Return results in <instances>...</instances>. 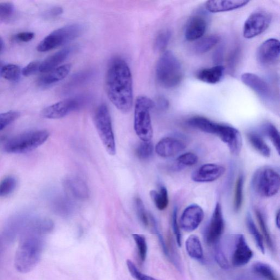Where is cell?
<instances>
[{"label": "cell", "mask_w": 280, "mask_h": 280, "mask_svg": "<svg viewBox=\"0 0 280 280\" xmlns=\"http://www.w3.org/2000/svg\"><path fill=\"white\" fill-rule=\"evenodd\" d=\"M109 99L120 111L130 112L133 106L132 74L125 60L113 58L110 62L105 80Z\"/></svg>", "instance_id": "6da1fadb"}, {"label": "cell", "mask_w": 280, "mask_h": 280, "mask_svg": "<svg viewBox=\"0 0 280 280\" xmlns=\"http://www.w3.org/2000/svg\"><path fill=\"white\" fill-rule=\"evenodd\" d=\"M44 246L42 234L28 230L21 237L15 257V267L21 273H27L36 267L41 258Z\"/></svg>", "instance_id": "7a4b0ae2"}, {"label": "cell", "mask_w": 280, "mask_h": 280, "mask_svg": "<svg viewBox=\"0 0 280 280\" xmlns=\"http://www.w3.org/2000/svg\"><path fill=\"white\" fill-rule=\"evenodd\" d=\"M187 124L202 132L215 135L228 147L232 154H240L243 139L240 132L232 126L218 123L202 116H194L188 119Z\"/></svg>", "instance_id": "3957f363"}, {"label": "cell", "mask_w": 280, "mask_h": 280, "mask_svg": "<svg viewBox=\"0 0 280 280\" xmlns=\"http://www.w3.org/2000/svg\"><path fill=\"white\" fill-rule=\"evenodd\" d=\"M156 74L159 83L166 88L175 87L183 80V67L172 52L165 51L159 59Z\"/></svg>", "instance_id": "277c9868"}, {"label": "cell", "mask_w": 280, "mask_h": 280, "mask_svg": "<svg viewBox=\"0 0 280 280\" xmlns=\"http://www.w3.org/2000/svg\"><path fill=\"white\" fill-rule=\"evenodd\" d=\"M155 108L154 101L146 96H139L135 101L134 130L142 141H150L154 135L150 112Z\"/></svg>", "instance_id": "5b68a950"}, {"label": "cell", "mask_w": 280, "mask_h": 280, "mask_svg": "<svg viewBox=\"0 0 280 280\" xmlns=\"http://www.w3.org/2000/svg\"><path fill=\"white\" fill-rule=\"evenodd\" d=\"M49 133L45 130L30 131L7 140L4 146L6 152L12 154H26L40 147L47 140Z\"/></svg>", "instance_id": "8992f818"}, {"label": "cell", "mask_w": 280, "mask_h": 280, "mask_svg": "<svg viewBox=\"0 0 280 280\" xmlns=\"http://www.w3.org/2000/svg\"><path fill=\"white\" fill-rule=\"evenodd\" d=\"M84 31V27L77 23L59 28L45 37L38 44L37 50L40 52H45L62 46L78 39Z\"/></svg>", "instance_id": "52a82bcc"}, {"label": "cell", "mask_w": 280, "mask_h": 280, "mask_svg": "<svg viewBox=\"0 0 280 280\" xmlns=\"http://www.w3.org/2000/svg\"><path fill=\"white\" fill-rule=\"evenodd\" d=\"M92 100V96L87 94L67 98L45 108L42 112V115L50 119L62 118L73 112L85 108Z\"/></svg>", "instance_id": "ba28073f"}, {"label": "cell", "mask_w": 280, "mask_h": 280, "mask_svg": "<svg viewBox=\"0 0 280 280\" xmlns=\"http://www.w3.org/2000/svg\"><path fill=\"white\" fill-rule=\"evenodd\" d=\"M94 123L106 150L110 155H115L116 149L115 136L110 112L107 105L103 104L96 109Z\"/></svg>", "instance_id": "9c48e42d"}, {"label": "cell", "mask_w": 280, "mask_h": 280, "mask_svg": "<svg viewBox=\"0 0 280 280\" xmlns=\"http://www.w3.org/2000/svg\"><path fill=\"white\" fill-rule=\"evenodd\" d=\"M252 185L255 192L260 196L265 198L272 197L279 190V174L271 168L260 169L254 174Z\"/></svg>", "instance_id": "30bf717a"}, {"label": "cell", "mask_w": 280, "mask_h": 280, "mask_svg": "<svg viewBox=\"0 0 280 280\" xmlns=\"http://www.w3.org/2000/svg\"><path fill=\"white\" fill-rule=\"evenodd\" d=\"M272 17L267 11L259 10L252 13L246 19L243 28V35L251 39L259 36L268 28Z\"/></svg>", "instance_id": "8fae6325"}, {"label": "cell", "mask_w": 280, "mask_h": 280, "mask_svg": "<svg viewBox=\"0 0 280 280\" xmlns=\"http://www.w3.org/2000/svg\"><path fill=\"white\" fill-rule=\"evenodd\" d=\"M224 230V221L220 203L216 204L213 215L206 232V240L209 245L218 243Z\"/></svg>", "instance_id": "7c38bea8"}, {"label": "cell", "mask_w": 280, "mask_h": 280, "mask_svg": "<svg viewBox=\"0 0 280 280\" xmlns=\"http://www.w3.org/2000/svg\"><path fill=\"white\" fill-rule=\"evenodd\" d=\"M204 211L197 204L188 206L182 213L179 219L180 228L186 232H192L197 229L204 218Z\"/></svg>", "instance_id": "4fadbf2b"}, {"label": "cell", "mask_w": 280, "mask_h": 280, "mask_svg": "<svg viewBox=\"0 0 280 280\" xmlns=\"http://www.w3.org/2000/svg\"><path fill=\"white\" fill-rule=\"evenodd\" d=\"M253 251L247 244L243 234H238L234 238L233 250L231 256V262L234 266H245L252 258Z\"/></svg>", "instance_id": "5bb4252c"}, {"label": "cell", "mask_w": 280, "mask_h": 280, "mask_svg": "<svg viewBox=\"0 0 280 280\" xmlns=\"http://www.w3.org/2000/svg\"><path fill=\"white\" fill-rule=\"evenodd\" d=\"M225 172L223 166L214 163H207L200 166L192 175V180L195 183H213L221 178Z\"/></svg>", "instance_id": "9a60e30c"}, {"label": "cell", "mask_w": 280, "mask_h": 280, "mask_svg": "<svg viewBox=\"0 0 280 280\" xmlns=\"http://www.w3.org/2000/svg\"><path fill=\"white\" fill-rule=\"evenodd\" d=\"M279 54V41L272 38L260 45L257 52V58L261 64L269 65L277 61Z\"/></svg>", "instance_id": "2e32d148"}, {"label": "cell", "mask_w": 280, "mask_h": 280, "mask_svg": "<svg viewBox=\"0 0 280 280\" xmlns=\"http://www.w3.org/2000/svg\"><path fill=\"white\" fill-rule=\"evenodd\" d=\"M186 148V143L178 138L166 137L157 143L156 152L161 157L168 158L179 155Z\"/></svg>", "instance_id": "e0dca14e"}, {"label": "cell", "mask_w": 280, "mask_h": 280, "mask_svg": "<svg viewBox=\"0 0 280 280\" xmlns=\"http://www.w3.org/2000/svg\"><path fill=\"white\" fill-rule=\"evenodd\" d=\"M208 28V21L202 14H196L188 20L185 36L188 41L200 40L205 34Z\"/></svg>", "instance_id": "ac0fdd59"}, {"label": "cell", "mask_w": 280, "mask_h": 280, "mask_svg": "<svg viewBox=\"0 0 280 280\" xmlns=\"http://www.w3.org/2000/svg\"><path fill=\"white\" fill-rule=\"evenodd\" d=\"M241 80L244 85L253 90L263 99H271L272 94L270 87L259 75L247 72L242 74Z\"/></svg>", "instance_id": "d6986e66"}, {"label": "cell", "mask_w": 280, "mask_h": 280, "mask_svg": "<svg viewBox=\"0 0 280 280\" xmlns=\"http://www.w3.org/2000/svg\"><path fill=\"white\" fill-rule=\"evenodd\" d=\"M95 74V72L93 69L82 70L74 73L62 87V94H69L74 90L92 80Z\"/></svg>", "instance_id": "ffe728a7"}, {"label": "cell", "mask_w": 280, "mask_h": 280, "mask_svg": "<svg viewBox=\"0 0 280 280\" xmlns=\"http://www.w3.org/2000/svg\"><path fill=\"white\" fill-rule=\"evenodd\" d=\"M75 48L73 46L66 47L48 57L41 63L39 71L46 73L56 69L71 55Z\"/></svg>", "instance_id": "44dd1931"}, {"label": "cell", "mask_w": 280, "mask_h": 280, "mask_svg": "<svg viewBox=\"0 0 280 280\" xmlns=\"http://www.w3.org/2000/svg\"><path fill=\"white\" fill-rule=\"evenodd\" d=\"M71 70L70 64L59 66L56 69L45 73L41 77L38 83L41 87H47L62 81L69 74Z\"/></svg>", "instance_id": "7402d4cb"}, {"label": "cell", "mask_w": 280, "mask_h": 280, "mask_svg": "<svg viewBox=\"0 0 280 280\" xmlns=\"http://www.w3.org/2000/svg\"><path fill=\"white\" fill-rule=\"evenodd\" d=\"M246 0H226V1H208L206 9L211 13H220L236 10L246 6Z\"/></svg>", "instance_id": "603a6c76"}, {"label": "cell", "mask_w": 280, "mask_h": 280, "mask_svg": "<svg viewBox=\"0 0 280 280\" xmlns=\"http://www.w3.org/2000/svg\"><path fill=\"white\" fill-rule=\"evenodd\" d=\"M65 187L73 198L79 200H86L89 198V188L82 179L77 177L67 179L65 181Z\"/></svg>", "instance_id": "cb8c5ba5"}, {"label": "cell", "mask_w": 280, "mask_h": 280, "mask_svg": "<svg viewBox=\"0 0 280 280\" xmlns=\"http://www.w3.org/2000/svg\"><path fill=\"white\" fill-rule=\"evenodd\" d=\"M224 70V67L221 65L206 68L198 72L197 78L199 80L208 84H217L222 80Z\"/></svg>", "instance_id": "d4e9b609"}, {"label": "cell", "mask_w": 280, "mask_h": 280, "mask_svg": "<svg viewBox=\"0 0 280 280\" xmlns=\"http://www.w3.org/2000/svg\"><path fill=\"white\" fill-rule=\"evenodd\" d=\"M185 247L187 254L192 259L199 261L203 260V248L197 236L192 234L189 237L186 241Z\"/></svg>", "instance_id": "484cf974"}, {"label": "cell", "mask_w": 280, "mask_h": 280, "mask_svg": "<svg viewBox=\"0 0 280 280\" xmlns=\"http://www.w3.org/2000/svg\"><path fill=\"white\" fill-rule=\"evenodd\" d=\"M247 139L251 146L262 156L268 158L271 156L270 147L259 134L249 132L247 134Z\"/></svg>", "instance_id": "4316f807"}, {"label": "cell", "mask_w": 280, "mask_h": 280, "mask_svg": "<svg viewBox=\"0 0 280 280\" xmlns=\"http://www.w3.org/2000/svg\"><path fill=\"white\" fill-rule=\"evenodd\" d=\"M246 224L249 233L251 234V235L254 239L257 247L259 248L263 254H264L265 247L262 234L257 228L250 214H247L246 216Z\"/></svg>", "instance_id": "83f0119b"}, {"label": "cell", "mask_w": 280, "mask_h": 280, "mask_svg": "<svg viewBox=\"0 0 280 280\" xmlns=\"http://www.w3.org/2000/svg\"><path fill=\"white\" fill-rule=\"evenodd\" d=\"M150 196L159 210L163 211L168 208L169 202V195L167 189L165 187L162 186L158 192L151 191Z\"/></svg>", "instance_id": "f1b7e54d"}, {"label": "cell", "mask_w": 280, "mask_h": 280, "mask_svg": "<svg viewBox=\"0 0 280 280\" xmlns=\"http://www.w3.org/2000/svg\"><path fill=\"white\" fill-rule=\"evenodd\" d=\"M244 177L240 175L234 188L233 207L236 213H238L243 206L244 201Z\"/></svg>", "instance_id": "f546056e"}, {"label": "cell", "mask_w": 280, "mask_h": 280, "mask_svg": "<svg viewBox=\"0 0 280 280\" xmlns=\"http://www.w3.org/2000/svg\"><path fill=\"white\" fill-rule=\"evenodd\" d=\"M219 37L217 35H209L202 37L196 44L195 49L198 54H203L210 51L216 46L219 41Z\"/></svg>", "instance_id": "4dcf8cb0"}, {"label": "cell", "mask_w": 280, "mask_h": 280, "mask_svg": "<svg viewBox=\"0 0 280 280\" xmlns=\"http://www.w3.org/2000/svg\"><path fill=\"white\" fill-rule=\"evenodd\" d=\"M255 214L257 221H258L261 232L263 236V239L266 241L270 250H274V245L272 240L268 226L267 224L266 219L259 209L255 210Z\"/></svg>", "instance_id": "1f68e13d"}, {"label": "cell", "mask_w": 280, "mask_h": 280, "mask_svg": "<svg viewBox=\"0 0 280 280\" xmlns=\"http://www.w3.org/2000/svg\"><path fill=\"white\" fill-rule=\"evenodd\" d=\"M253 270L256 274L268 280H278L275 272L268 264L257 262L253 264Z\"/></svg>", "instance_id": "d6a6232c"}, {"label": "cell", "mask_w": 280, "mask_h": 280, "mask_svg": "<svg viewBox=\"0 0 280 280\" xmlns=\"http://www.w3.org/2000/svg\"><path fill=\"white\" fill-rule=\"evenodd\" d=\"M133 237L137 249L139 261L141 263H143L146 260L148 252L146 239L144 236L140 234H133Z\"/></svg>", "instance_id": "836d02e7"}, {"label": "cell", "mask_w": 280, "mask_h": 280, "mask_svg": "<svg viewBox=\"0 0 280 280\" xmlns=\"http://www.w3.org/2000/svg\"><path fill=\"white\" fill-rule=\"evenodd\" d=\"M21 74V68L17 65H4L0 75L4 79L10 81H17Z\"/></svg>", "instance_id": "e575fe53"}, {"label": "cell", "mask_w": 280, "mask_h": 280, "mask_svg": "<svg viewBox=\"0 0 280 280\" xmlns=\"http://www.w3.org/2000/svg\"><path fill=\"white\" fill-rule=\"evenodd\" d=\"M263 130L279 155L280 136L277 128L271 123H267L264 125Z\"/></svg>", "instance_id": "d590c367"}, {"label": "cell", "mask_w": 280, "mask_h": 280, "mask_svg": "<svg viewBox=\"0 0 280 280\" xmlns=\"http://www.w3.org/2000/svg\"><path fill=\"white\" fill-rule=\"evenodd\" d=\"M17 180L13 176H7L0 182V198L11 194L16 188Z\"/></svg>", "instance_id": "8d00e7d4"}, {"label": "cell", "mask_w": 280, "mask_h": 280, "mask_svg": "<svg viewBox=\"0 0 280 280\" xmlns=\"http://www.w3.org/2000/svg\"><path fill=\"white\" fill-rule=\"evenodd\" d=\"M171 37V33L168 29L161 31L156 37L154 43V48L156 50L163 52L165 50Z\"/></svg>", "instance_id": "74e56055"}, {"label": "cell", "mask_w": 280, "mask_h": 280, "mask_svg": "<svg viewBox=\"0 0 280 280\" xmlns=\"http://www.w3.org/2000/svg\"><path fill=\"white\" fill-rule=\"evenodd\" d=\"M154 145L152 142L142 141L136 149V155L141 160H147L154 152Z\"/></svg>", "instance_id": "f35d334b"}, {"label": "cell", "mask_w": 280, "mask_h": 280, "mask_svg": "<svg viewBox=\"0 0 280 280\" xmlns=\"http://www.w3.org/2000/svg\"><path fill=\"white\" fill-rule=\"evenodd\" d=\"M215 245V257L217 263L222 269H228L230 267V263L221 244L218 242Z\"/></svg>", "instance_id": "ab89813d"}, {"label": "cell", "mask_w": 280, "mask_h": 280, "mask_svg": "<svg viewBox=\"0 0 280 280\" xmlns=\"http://www.w3.org/2000/svg\"><path fill=\"white\" fill-rule=\"evenodd\" d=\"M20 116L19 112L14 111L0 113V131L15 122Z\"/></svg>", "instance_id": "60d3db41"}, {"label": "cell", "mask_w": 280, "mask_h": 280, "mask_svg": "<svg viewBox=\"0 0 280 280\" xmlns=\"http://www.w3.org/2000/svg\"><path fill=\"white\" fill-rule=\"evenodd\" d=\"M198 157L193 152H186L179 156L176 159L178 165L183 167H190L198 162Z\"/></svg>", "instance_id": "b9f144b4"}, {"label": "cell", "mask_w": 280, "mask_h": 280, "mask_svg": "<svg viewBox=\"0 0 280 280\" xmlns=\"http://www.w3.org/2000/svg\"><path fill=\"white\" fill-rule=\"evenodd\" d=\"M135 208L140 221L143 225L148 227L149 222V214H147L144 204H143L141 199H136Z\"/></svg>", "instance_id": "7bdbcfd3"}, {"label": "cell", "mask_w": 280, "mask_h": 280, "mask_svg": "<svg viewBox=\"0 0 280 280\" xmlns=\"http://www.w3.org/2000/svg\"><path fill=\"white\" fill-rule=\"evenodd\" d=\"M126 266L129 272H130L132 276L136 280H158L143 273L131 260L127 261Z\"/></svg>", "instance_id": "ee69618b"}, {"label": "cell", "mask_w": 280, "mask_h": 280, "mask_svg": "<svg viewBox=\"0 0 280 280\" xmlns=\"http://www.w3.org/2000/svg\"><path fill=\"white\" fill-rule=\"evenodd\" d=\"M172 230L176 237L177 244L179 247L182 245V235L180 231V226L177 219V210L175 209L173 210L172 217Z\"/></svg>", "instance_id": "f6af8a7d"}, {"label": "cell", "mask_w": 280, "mask_h": 280, "mask_svg": "<svg viewBox=\"0 0 280 280\" xmlns=\"http://www.w3.org/2000/svg\"><path fill=\"white\" fill-rule=\"evenodd\" d=\"M14 12V6L10 3H0V19L11 17Z\"/></svg>", "instance_id": "bcb514c9"}, {"label": "cell", "mask_w": 280, "mask_h": 280, "mask_svg": "<svg viewBox=\"0 0 280 280\" xmlns=\"http://www.w3.org/2000/svg\"><path fill=\"white\" fill-rule=\"evenodd\" d=\"M41 62L35 61L30 63L21 69V74L25 77H29L39 71Z\"/></svg>", "instance_id": "7dc6e473"}, {"label": "cell", "mask_w": 280, "mask_h": 280, "mask_svg": "<svg viewBox=\"0 0 280 280\" xmlns=\"http://www.w3.org/2000/svg\"><path fill=\"white\" fill-rule=\"evenodd\" d=\"M155 103V108L160 111H165L169 108V103L163 96H159L156 98Z\"/></svg>", "instance_id": "c3c4849f"}, {"label": "cell", "mask_w": 280, "mask_h": 280, "mask_svg": "<svg viewBox=\"0 0 280 280\" xmlns=\"http://www.w3.org/2000/svg\"><path fill=\"white\" fill-rule=\"evenodd\" d=\"M63 13L62 7L56 6L52 7V9L48 10L45 13V17L47 18H57L62 15Z\"/></svg>", "instance_id": "681fc988"}, {"label": "cell", "mask_w": 280, "mask_h": 280, "mask_svg": "<svg viewBox=\"0 0 280 280\" xmlns=\"http://www.w3.org/2000/svg\"><path fill=\"white\" fill-rule=\"evenodd\" d=\"M35 37V34L32 32H22L16 35V39L21 42H28L32 41Z\"/></svg>", "instance_id": "f907efd6"}, {"label": "cell", "mask_w": 280, "mask_h": 280, "mask_svg": "<svg viewBox=\"0 0 280 280\" xmlns=\"http://www.w3.org/2000/svg\"><path fill=\"white\" fill-rule=\"evenodd\" d=\"M275 221H276V226L277 228L279 229V210L277 211V214L276 215Z\"/></svg>", "instance_id": "816d5d0a"}, {"label": "cell", "mask_w": 280, "mask_h": 280, "mask_svg": "<svg viewBox=\"0 0 280 280\" xmlns=\"http://www.w3.org/2000/svg\"><path fill=\"white\" fill-rule=\"evenodd\" d=\"M4 248V242L3 238L0 236V254H1Z\"/></svg>", "instance_id": "f5cc1de1"}, {"label": "cell", "mask_w": 280, "mask_h": 280, "mask_svg": "<svg viewBox=\"0 0 280 280\" xmlns=\"http://www.w3.org/2000/svg\"><path fill=\"white\" fill-rule=\"evenodd\" d=\"M4 47V41L2 38L0 37V52H1Z\"/></svg>", "instance_id": "db71d44e"}, {"label": "cell", "mask_w": 280, "mask_h": 280, "mask_svg": "<svg viewBox=\"0 0 280 280\" xmlns=\"http://www.w3.org/2000/svg\"><path fill=\"white\" fill-rule=\"evenodd\" d=\"M3 66H4V65H3L2 62H0V73H1V71L2 70V68H3Z\"/></svg>", "instance_id": "11a10c76"}]
</instances>
